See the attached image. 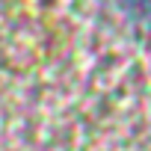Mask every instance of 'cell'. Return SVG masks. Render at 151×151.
<instances>
[]
</instances>
